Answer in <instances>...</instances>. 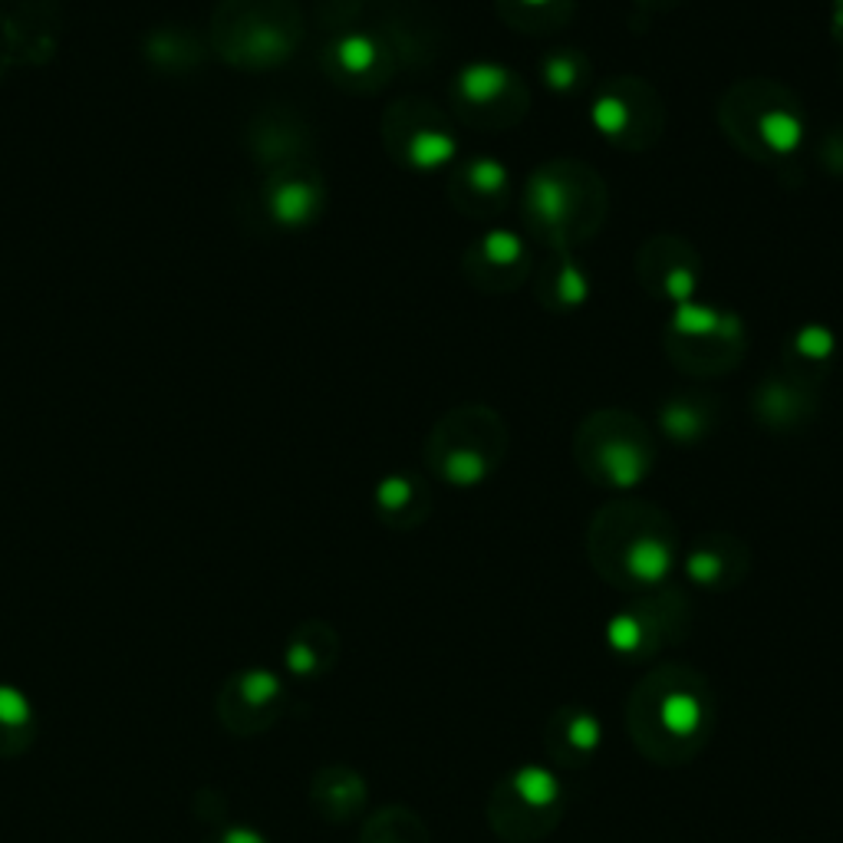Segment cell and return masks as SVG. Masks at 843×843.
<instances>
[{
    "mask_svg": "<svg viewBox=\"0 0 843 843\" xmlns=\"http://www.w3.org/2000/svg\"><path fill=\"white\" fill-rule=\"evenodd\" d=\"M610 191L580 159H554L531 172L521 191L524 231L547 251H577L604 227Z\"/></svg>",
    "mask_w": 843,
    "mask_h": 843,
    "instance_id": "cell-3",
    "label": "cell"
},
{
    "mask_svg": "<svg viewBox=\"0 0 843 843\" xmlns=\"http://www.w3.org/2000/svg\"><path fill=\"white\" fill-rule=\"evenodd\" d=\"M383 146L393 162L416 175L451 169L458 156V123L425 96H402L383 115Z\"/></svg>",
    "mask_w": 843,
    "mask_h": 843,
    "instance_id": "cell-11",
    "label": "cell"
},
{
    "mask_svg": "<svg viewBox=\"0 0 843 843\" xmlns=\"http://www.w3.org/2000/svg\"><path fill=\"white\" fill-rule=\"evenodd\" d=\"M448 198L461 214L474 221H492L515 198L511 169L498 156H464L451 165Z\"/></svg>",
    "mask_w": 843,
    "mask_h": 843,
    "instance_id": "cell-18",
    "label": "cell"
},
{
    "mask_svg": "<svg viewBox=\"0 0 843 843\" xmlns=\"http://www.w3.org/2000/svg\"><path fill=\"white\" fill-rule=\"evenodd\" d=\"M534 294L544 310L570 313L593 297V281L577 251H547L541 274L534 277Z\"/></svg>",
    "mask_w": 843,
    "mask_h": 843,
    "instance_id": "cell-25",
    "label": "cell"
},
{
    "mask_svg": "<svg viewBox=\"0 0 843 843\" xmlns=\"http://www.w3.org/2000/svg\"><path fill=\"white\" fill-rule=\"evenodd\" d=\"M748 573L752 547L732 531H705L685 550V577L708 593H729L742 586Z\"/></svg>",
    "mask_w": 843,
    "mask_h": 843,
    "instance_id": "cell-19",
    "label": "cell"
},
{
    "mask_svg": "<svg viewBox=\"0 0 843 843\" xmlns=\"http://www.w3.org/2000/svg\"><path fill=\"white\" fill-rule=\"evenodd\" d=\"M752 412L771 432H797L817 412V386L801 383L788 373H771L755 386Z\"/></svg>",
    "mask_w": 843,
    "mask_h": 843,
    "instance_id": "cell-21",
    "label": "cell"
},
{
    "mask_svg": "<svg viewBox=\"0 0 843 843\" xmlns=\"http://www.w3.org/2000/svg\"><path fill=\"white\" fill-rule=\"evenodd\" d=\"M359 843H432V833L412 807L389 804L363 820Z\"/></svg>",
    "mask_w": 843,
    "mask_h": 843,
    "instance_id": "cell-31",
    "label": "cell"
},
{
    "mask_svg": "<svg viewBox=\"0 0 843 843\" xmlns=\"http://www.w3.org/2000/svg\"><path fill=\"white\" fill-rule=\"evenodd\" d=\"M640 4H643L646 11H653V14H666V11L679 8L682 0H640Z\"/></svg>",
    "mask_w": 843,
    "mask_h": 843,
    "instance_id": "cell-34",
    "label": "cell"
},
{
    "mask_svg": "<svg viewBox=\"0 0 843 843\" xmlns=\"http://www.w3.org/2000/svg\"><path fill=\"white\" fill-rule=\"evenodd\" d=\"M544 752L554 768L580 771L586 768L604 745V726L586 705H557L544 721Z\"/></svg>",
    "mask_w": 843,
    "mask_h": 843,
    "instance_id": "cell-20",
    "label": "cell"
},
{
    "mask_svg": "<svg viewBox=\"0 0 843 843\" xmlns=\"http://www.w3.org/2000/svg\"><path fill=\"white\" fill-rule=\"evenodd\" d=\"M692 630V599L679 586H656L636 593L607 623V643L623 662H659L682 646Z\"/></svg>",
    "mask_w": 843,
    "mask_h": 843,
    "instance_id": "cell-9",
    "label": "cell"
},
{
    "mask_svg": "<svg viewBox=\"0 0 843 843\" xmlns=\"http://www.w3.org/2000/svg\"><path fill=\"white\" fill-rule=\"evenodd\" d=\"M495 11L524 37H554L573 21L577 0H495Z\"/></svg>",
    "mask_w": 843,
    "mask_h": 843,
    "instance_id": "cell-29",
    "label": "cell"
},
{
    "mask_svg": "<svg viewBox=\"0 0 843 843\" xmlns=\"http://www.w3.org/2000/svg\"><path fill=\"white\" fill-rule=\"evenodd\" d=\"M636 277L656 300H662L669 307H682V303L695 300V294H698L702 258L685 237L656 234L640 248Z\"/></svg>",
    "mask_w": 843,
    "mask_h": 843,
    "instance_id": "cell-16",
    "label": "cell"
},
{
    "mask_svg": "<svg viewBox=\"0 0 843 843\" xmlns=\"http://www.w3.org/2000/svg\"><path fill=\"white\" fill-rule=\"evenodd\" d=\"M373 505H376V515L386 528L416 531L432 518L435 492L429 485V478H422L416 471H393L376 485Z\"/></svg>",
    "mask_w": 843,
    "mask_h": 843,
    "instance_id": "cell-23",
    "label": "cell"
},
{
    "mask_svg": "<svg viewBox=\"0 0 843 843\" xmlns=\"http://www.w3.org/2000/svg\"><path fill=\"white\" fill-rule=\"evenodd\" d=\"M300 34L303 27L294 0H227L218 24L224 57L251 70L284 63Z\"/></svg>",
    "mask_w": 843,
    "mask_h": 843,
    "instance_id": "cell-10",
    "label": "cell"
},
{
    "mask_svg": "<svg viewBox=\"0 0 843 843\" xmlns=\"http://www.w3.org/2000/svg\"><path fill=\"white\" fill-rule=\"evenodd\" d=\"M370 801V784L349 765H323L310 781V804L330 823H349L363 817Z\"/></svg>",
    "mask_w": 843,
    "mask_h": 843,
    "instance_id": "cell-24",
    "label": "cell"
},
{
    "mask_svg": "<svg viewBox=\"0 0 843 843\" xmlns=\"http://www.w3.org/2000/svg\"><path fill=\"white\" fill-rule=\"evenodd\" d=\"M461 274L481 294H511L534 274V251L521 231L488 227L464 248Z\"/></svg>",
    "mask_w": 843,
    "mask_h": 843,
    "instance_id": "cell-15",
    "label": "cell"
},
{
    "mask_svg": "<svg viewBox=\"0 0 843 843\" xmlns=\"http://www.w3.org/2000/svg\"><path fill=\"white\" fill-rule=\"evenodd\" d=\"M323 198H326V188H323L320 175L310 169H300V165L271 172L268 188H264V204L281 227L313 224L323 211Z\"/></svg>",
    "mask_w": 843,
    "mask_h": 843,
    "instance_id": "cell-22",
    "label": "cell"
},
{
    "mask_svg": "<svg viewBox=\"0 0 843 843\" xmlns=\"http://www.w3.org/2000/svg\"><path fill=\"white\" fill-rule=\"evenodd\" d=\"M718 729V698L708 675L689 662L659 659L627 698L633 748L659 768L692 765Z\"/></svg>",
    "mask_w": 843,
    "mask_h": 843,
    "instance_id": "cell-1",
    "label": "cell"
},
{
    "mask_svg": "<svg viewBox=\"0 0 843 843\" xmlns=\"http://www.w3.org/2000/svg\"><path fill=\"white\" fill-rule=\"evenodd\" d=\"M590 567L623 593H649L662 586L679 560V531L653 501L620 498L604 505L586 531Z\"/></svg>",
    "mask_w": 843,
    "mask_h": 843,
    "instance_id": "cell-2",
    "label": "cell"
},
{
    "mask_svg": "<svg viewBox=\"0 0 843 843\" xmlns=\"http://www.w3.org/2000/svg\"><path fill=\"white\" fill-rule=\"evenodd\" d=\"M718 425V399L705 389H685L659 406V429L675 445H698Z\"/></svg>",
    "mask_w": 843,
    "mask_h": 843,
    "instance_id": "cell-27",
    "label": "cell"
},
{
    "mask_svg": "<svg viewBox=\"0 0 843 843\" xmlns=\"http://www.w3.org/2000/svg\"><path fill=\"white\" fill-rule=\"evenodd\" d=\"M590 73L593 63L586 60V53H580L577 47H550L544 50L541 63H537V76L544 83L547 92L554 96H577L590 89Z\"/></svg>",
    "mask_w": 843,
    "mask_h": 843,
    "instance_id": "cell-32",
    "label": "cell"
},
{
    "mask_svg": "<svg viewBox=\"0 0 843 843\" xmlns=\"http://www.w3.org/2000/svg\"><path fill=\"white\" fill-rule=\"evenodd\" d=\"M577 468L607 492H633L656 464V442L646 422L627 409H596L573 435Z\"/></svg>",
    "mask_w": 843,
    "mask_h": 843,
    "instance_id": "cell-6",
    "label": "cell"
},
{
    "mask_svg": "<svg viewBox=\"0 0 843 843\" xmlns=\"http://www.w3.org/2000/svg\"><path fill=\"white\" fill-rule=\"evenodd\" d=\"M836 356V336L833 330H827L823 323H804L791 333V339L784 343V359H781V373L817 386Z\"/></svg>",
    "mask_w": 843,
    "mask_h": 843,
    "instance_id": "cell-28",
    "label": "cell"
},
{
    "mask_svg": "<svg viewBox=\"0 0 843 843\" xmlns=\"http://www.w3.org/2000/svg\"><path fill=\"white\" fill-rule=\"evenodd\" d=\"M290 695L277 672L264 666H248L224 679V685L214 695V715L224 726V732L237 739H255L271 732L281 715L287 711Z\"/></svg>",
    "mask_w": 843,
    "mask_h": 843,
    "instance_id": "cell-14",
    "label": "cell"
},
{
    "mask_svg": "<svg viewBox=\"0 0 843 843\" xmlns=\"http://www.w3.org/2000/svg\"><path fill=\"white\" fill-rule=\"evenodd\" d=\"M590 126L623 152H646L666 133V102L640 76H613L590 96Z\"/></svg>",
    "mask_w": 843,
    "mask_h": 843,
    "instance_id": "cell-13",
    "label": "cell"
},
{
    "mask_svg": "<svg viewBox=\"0 0 843 843\" xmlns=\"http://www.w3.org/2000/svg\"><path fill=\"white\" fill-rule=\"evenodd\" d=\"M339 659V633L323 620L300 623L284 643V666L297 682L323 679Z\"/></svg>",
    "mask_w": 843,
    "mask_h": 843,
    "instance_id": "cell-26",
    "label": "cell"
},
{
    "mask_svg": "<svg viewBox=\"0 0 843 843\" xmlns=\"http://www.w3.org/2000/svg\"><path fill=\"white\" fill-rule=\"evenodd\" d=\"M748 349V333L739 313L698 300L672 307L666 323L669 363L692 380H715L732 373Z\"/></svg>",
    "mask_w": 843,
    "mask_h": 843,
    "instance_id": "cell-7",
    "label": "cell"
},
{
    "mask_svg": "<svg viewBox=\"0 0 843 843\" xmlns=\"http://www.w3.org/2000/svg\"><path fill=\"white\" fill-rule=\"evenodd\" d=\"M37 742V711L27 692L0 682V758H21Z\"/></svg>",
    "mask_w": 843,
    "mask_h": 843,
    "instance_id": "cell-30",
    "label": "cell"
},
{
    "mask_svg": "<svg viewBox=\"0 0 843 843\" xmlns=\"http://www.w3.org/2000/svg\"><path fill=\"white\" fill-rule=\"evenodd\" d=\"M204 843H268V836L248 823H231V827L218 830L214 836H208Z\"/></svg>",
    "mask_w": 843,
    "mask_h": 843,
    "instance_id": "cell-33",
    "label": "cell"
},
{
    "mask_svg": "<svg viewBox=\"0 0 843 843\" xmlns=\"http://www.w3.org/2000/svg\"><path fill=\"white\" fill-rule=\"evenodd\" d=\"M451 119L458 126L481 133H505L515 129L531 109V89L505 63L478 60L461 66L451 76Z\"/></svg>",
    "mask_w": 843,
    "mask_h": 843,
    "instance_id": "cell-12",
    "label": "cell"
},
{
    "mask_svg": "<svg viewBox=\"0 0 843 843\" xmlns=\"http://www.w3.org/2000/svg\"><path fill=\"white\" fill-rule=\"evenodd\" d=\"M323 66L330 79L352 92H376L396 73V57L389 44L376 34H339L323 50Z\"/></svg>",
    "mask_w": 843,
    "mask_h": 843,
    "instance_id": "cell-17",
    "label": "cell"
},
{
    "mask_svg": "<svg viewBox=\"0 0 843 843\" xmlns=\"http://www.w3.org/2000/svg\"><path fill=\"white\" fill-rule=\"evenodd\" d=\"M511 435L492 406L448 409L425 438V464L448 488H478L501 468Z\"/></svg>",
    "mask_w": 843,
    "mask_h": 843,
    "instance_id": "cell-5",
    "label": "cell"
},
{
    "mask_svg": "<svg viewBox=\"0 0 843 843\" xmlns=\"http://www.w3.org/2000/svg\"><path fill=\"white\" fill-rule=\"evenodd\" d=\"M485 810L505 843H541L567 814V784L554 768L524 761L492 788Z\"/></svg>",
    "mask_w": 843,
    "mask_h": 843,
    "instance_id": "cell-8",
    "label": "cell"
},
{
    "mask_svg": "<svg viewBox=\"0 0 843 843\" xmlns=\"http://www.w3.org/2000/svg\"><path fill=\"white\" fill-rule=\"evenodd\" d=\"M726 136L758 162H784L807 139L804 102L774 79L735 83L718 106Z\"/></svg>",
    "mask_w": 843,
    "mask_h": 843,
    "instance_id": "cell-4",
    "label": "cell"
}]
</instances>
